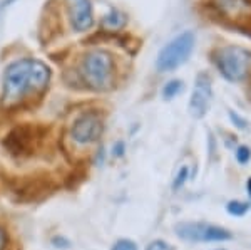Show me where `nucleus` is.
Segmentation results:
<instances>
[{
    "label": "nucleus",
    "instance_id": "nucleus-20",
    "mask_svg": "<svg viewBox=\"0 0 251 250\" xmlns=\"http://www.w3.org/2000/svg\"><path fill=\"white\" fill-rule=\"evenodd\" d=\"M112 153H114V156H121L124 153V144L123 143H117L114 146V150H112Z\"/></svg>",
    "mask_w": 251,
    "mask_h": 250
},
{
    "label": "nucleus",
    "instance_id": "nucleus-9",
    "mask_svg": "<svg viewBox=\"0 0 251 250\" xmlns=\"http://www.w3.org/2000/svg\"><path fill=\"white\" fill-rule=\"evenodd\" d=\"M214 5L225 17L231 20H240L251 15L250 0H214Z\"/></svg>",
    "mask_w": 251,
    "mask_h": 250
},
{
    "label": "nucleus",
    "instance_id": "nucleus-15",
    "mask_svg": "<svg viewBox=\"0 0 251 250\" xmlns=\"http://www.w3.org/2000/svg\"><path fill=\"white\" fill-rule=\"evenodd\" d=\"M236 156H238V161H240L241 165L248 163V161H250V156H251V151H250V148H246V146H241V148H238V153H236Z\"/></svg>",
    "mask_w": 251,
    "mask_h": 250
},
{
    "label": "nucleus",
    "instance_id": "nucleus-13",
    "mask_svg": "<svg viewBox=\"0 0 251 250\" xmlns=\"http://www.w3.org/2000/svg\"><path fill=\"white\" fill-rule=\"evenodd\" d=\"M188 176H189V168L188 167H183L179 171H177L176 178L173 181V190H179L181 187L188 181Z\"/></svg>",
    "mask_w": 251,
    "mask_h": 250
},
{
    "label": "nucleus",
    "instance_id": "nucleus-8",
    "mask_svg": "<svg viewBox=\"0 0 251 250\" xmlns=\"http://www.w3.org/2000/svg\"><path fill=\"white\" fill-rule=\"evenodd\" d=\"M69 20L75 32H86L94 26L91 0H67Z\"/></svg>",
    "mask_w": 251,
    "mask_h": 250
},
{
    "label": "nucleus",
    "instance_id": "nucleus-10",
    "mask_svg": "<svg viewBox=\"0 0 251 250\" xmlns=\"http://www.w3.org/2000/svg\"><path fill=\"white\" fill-rule=\"evenodd\" d=\"M124 22H126V17H124V14H121L119 10H111L106 17L102 19L104 27H107V29H111V30L121 29V27L124 26Z\"/></svg>",
    "mask_w": 251,
    "mask_h": 250
},
{
    "label": "nucleus",
    "instance_id": "nucleus-21",
    "mask_svg": "<svg viewBox=\"0 0 251 250\" xmlns=\"http://www.w3.org/2000/svg\"><path fill=\"white\" fill-rule=\"evenodd\" d=\"M248 193H250V195H251V178L248 180Z\"/></svg>",
    "mask_w": 251,
    "mask_h": 250
},
{
    "label": "nucleus",
    "instance_id": "nucleus-5",
    "mask_svg": "<svg viewBox=\"0 0 251 250\" xmlns=\"http://www.w3.org/2000/svg\"><path fill=\"white\" fill-rule=\"evenodd\" d=\"M176 233L179 239L188 242H225L231 239V233L226 228L211 223H201V222L177 225Z\"/></svg>",
    "mask_w": 251,
    "mask_h": 250
},
{
    "label": "nucleus",
    "instance_id": "nucleus-6",
    "mask_svg": "<svg viewBox=\"0 0 251 250\" xmlns=\"http://www.w3.org/2000/svg\"><path fill=\"white\" fill-rule=\"evenodd\" d=\"M102 119L96 114H84L75 119L71 128V138L77 144L94 143L102 135Z\"/></svg>",
    "mask_w": 251,
    "mask_h": 250
},
{
    "label": "nucleus",
    "instance_id": "nucleus-7",
    "mask_svg": "<svg viewBox=\"0 0 251 250\" xmlns=\"http://www.w3.org/2000/svg\"><path fill=\"white\" fill-rule=\"evenodd\" d=\"M213 99V87H211V79L208 74H200L194 83V89L189 99V112L194 118H203L208 112L209 104Z\"/></svg>",
    "mask_w": 251,
    "mask_h": 250
},
{
    "label": "nucleus",
    "instance_id": "nucleus-4",
    "mask_svg": "<svg viewBox=\"0 0 251 250\" xmlns=\"http://www.w3.org/2000/svg\"><path fill=\"white\" fill-rule=\"evenodd\" d=\"M216 66L228 81H241L251 69V52L243 47H223L214 54Z\"/></svg>",
    "mask_w": 251,
    "mask_h": 250
},
{
    "label": "nucleus",
    "instance_id": "nucleus-11",
    "mask_svg": "<svg viewBox=\"0 0 251 250\" xmlns=\"http://www.w3.org/2000/svg\"><path fill=\"white\" fill-rule=\"evenodd\" d=\"M181 91H183V83H181L179 79H173L163 87V98L173 99V98H176L177 94H181Z\"/></svg>",
    "mask_w": 251,
    "mask_h": 250
},
{
    "label": "nucleus",
    "instance_id": "nucleus-12",
    "mask_svg": "<svg viewBox=\"0 0 251 250\" xmlns=\"http://www.w3.org/2000/svg\"><path fill=\"white\" fill-rule=\"evenodd\" d=\"M248 208H250L248 203H243V201H229L228 207H226V210L234 217H241L248 212Z\"/></svg>",
    "mask_w": 251,
    "mask_h": 250
},
{
    "label": "nucleus",
    "instance_id": "nucleus-18",
    "mask_svg": "<svg viewBox=\"0 0 251 250\" xmlns=\"http://www.w3.org/2000/svg\"><path fill=\"white\" fill-rule=\"evenodd\" d=\"M7 240H9V237H7V232L3 230L2 227H0V250H5Z\"/></svg>",
    "mask_w": 251,
    "mask_h": 250
},
{
    "label": "nucleus",
    "instance_id": "nucleus-16",
    "mask_svg": "<svg viewBox=\"0 0 251 250\" xmlns=\"http://www.w3.org/2000/svg\"><path fill=\"white\" fill-rule=\"evenodd\" d=\"M148 250H171V247H169L166 242L163 240H156V242H152L151 245L148 247Z\"/></svg>",
    "mask_w": 251,
    "mask_h": 250
},
{
    "label": "nucleus",
    "instance_id": "nucleus-19",
    "mask_svg": "<svg viewBox=\"0 0 251 250\" xmlns=\"http://www.w3.org/2000/svg\"><path fill=\"white\" fill-rule=\"evenodd\" d=\"M52 244H54L55 247H59V249L69 247V242H67V240H64L62 237H54V239H52Z\"/></svg>",
    "mask_w": 251,
    "mask_h": 250
},
{
    "label": "nucleus",
    "instance_id": "nucleus-17",
    "mask_svg": "<svg viewBox=\"0 0 251 250\" xmlns=\"http://www.w3.org/2000/svg\"><path fill=\"white\" fill-rule=\"evenodd\" d=\"M229 114H231L233 123L236 124L238 128H246V126H248V123H246L245 119H240V118H238V114H236V112H234V111H229Z\"/></svg>",
    "mask_w": 251,
    "mask_h": 250
},
{
    "label": "nucleus",
    "instance_id": "nucleus-3",
    "mask_svg": "<svg viewBox=\"0 0 251 250\" xmlns=\"http://www.w3.org/2000/svg\"><path fill=\"white\" fill-rule=\"evenodd\" d=\"M194 49V35L193 32H183L177 37L169 40L168 44L159 51L156 59V67L161 72L174 71L181 67L191 57Z\"/></svg>",
    "mask_w": 251,
    "mask_h": 250
},
{
    "label": "nucleus",
    "instance_id": "nucleus-14",
    "mask_svg": "<svg viewBox=\"0 0 251 250\" xmlns=\"http://www.w3.org/2000/svg\"><path fill=\"white\" fill-rule=\"evenodd\" d=\"M111 250H137V245L134 244V242H131V240H117L114 245H112V249Z\"/></svg>",
    "mask_w": 251,
    "mask_h": 250
},
{
    "label": "nucleus",
    "instance_id": "nucleus-2",
    "mask_svg": "<svg viewBox=\"0 0 251 250\" xmlns=\"http://www.w3.org/2000/svg\"><path fill=\"white\" fill-rule=\"evenodd\" d=\"M80 76L94 91H107L114 83V60L107 51H89L80 62Z\"/></svg>",
    "mask_w": 251,
    "mask_h": 250
},
{
    "label": "nucleus",
    "instance_id": "nucleus-1",
    "mask_svg": "<svg viewBox=\"0 0 251 250\" xmlns=\"http://www.w3.org/2000/svg\"><path fill=\"white\" fill-rule=\"evenodd\" d=\"M50 81V69L37 59H20L12 62L3 72V94L5 104H17L24 98L46 89Z\"/></svg>",
    "mask_w": 251,
    "mask_h": 250
}]
</instances>
